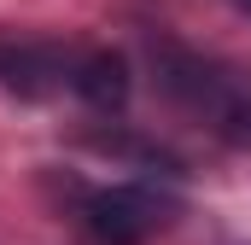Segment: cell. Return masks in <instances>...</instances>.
<instances>
[{
  "instance_id": "obj_5",
  "label": "cell",
  "mask_w": 251,
  "mask_h": 245,
  "mask_svg": "<svg viewBox=\"0 0 251 245\" xmlns=\"http://www.w3.org/2000/svg\"><path fill=\"white\" fill-rule=\"evenodd\" d=\"M240 6H246V12H251V0H240Z\"/></svg>"
},
{
  "instance_id": "obj_1",
  "label": "cell",
  "mask_w": 251,
  "mask_h": 245,
  "mask_svg": "<svg viewBox=\"0 0 251 245\" xmlns=\"http://www.w3.org/2000/svg\"><path fill=\"white\" fill-rule=\"evenodd\" d=\"M158 82H164L170 99H181L193 111H210V117H228V111L240 105V99H234V82H228L210 59L181 53V47H164V53H158Z\"/></svg>"
},
{
  "instance_id": "obj_4",
  "label": "cell",
  "mask_w": 251,
  "mask_h": 245,
  "mask_svg": "<svg viewBox=\"0 0 251 245\" xmlns=\"http://www.w3.org/2000/svg\"><path fill=\"white\" fill-rule=\"evenodd\" d=\"M64 76V64L53 47H0V82L12 88V94H24V99H41V94H53V82Z\"/></svg>"
},
{
  "instance_id": "obj_3",
  "label": "cell",
  "mask_w": 251,
  "mask_h": 245,
  "mask_svg": "<svg viewBox=\"0 0 251 245\" xmlns=\"http://www.w3.org/2000/svg\"><path fill=\"white\" fill-rule=\"evenodd\" d=\"M70 88L94 111H123L128 105V59L123 53H88V59L70 70Z\"/></svg>"
},
{
  "instance_id": "obj_2",
  "label": "cell",
  "mask_w": 251,
  "mask_h": 245,
  "mask_svg": "<svg viewBox=\"0 0 251 245\" xmlns=\"http://www.w3.org/2000/svg\"><path fill=\"white\" fill-rule=\"evenodd\" d=\"M158 222V204L140 193V187H111V193H94L88 198V228L105 245H140Z\"/></svg>"
}]
</instances>
